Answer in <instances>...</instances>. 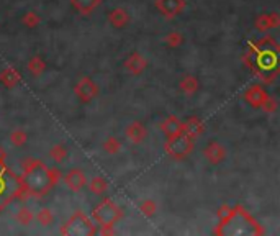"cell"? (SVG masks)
<instances>
[{"label":"cell","mask_w":280,"mask_h":236,"mask_svg":"<svg viewBox=\"0 0 280 236\" xmlns=\"http://www.w3.org/2000/svg\"><path fill=\"white\" fill-rule=\"evenodd\" d=\"M251 48H252V53L246 56L251 58V69L257 72V76L262 77L264 82H270V79L280 71V46L272 38L267 36Z\"/></svg>","instance_id":"1"},{"label":"cell","mask_w":280,"mask_h":236,"mask_svg":"<svg viewBox=\"0 0 280 236\" xmlns=\"http://www.w3.org/2000/svg\"><path fill=\"white\" fill-rule=\"evenodd\" d=\"M23 182L28 195H44L59 179L57 169H49L33 157L23 161Z\"/></svg>","instance_id":"2"},{"label":"cell","mask_w":280,"mask_h":236,"mask_svg":"<svg viewBox=\"0 0 280 236\" xmlns=\"http://www.w3.org/2000/svg\"><path fill=\"white\" fill-rule=\"evenodd\" d=\"M218 235H260L262 230L259 228V223L246 211L243 206H236L231 210V213L221 220V223L216 230Z\"/></svg>","instance_id":"3"},{"label":"cell","mask_w":280,"mask_h":236,"mask_svg":"<svg viewBox=\"0 0 280 236\" xmlns=\"http://www.w3.org/2000/svg\"><path fill=\"white\" fill-rule=\"evenodd\" d=\"M27 187H25L23 179H20L17 174L5 166L3 159H0V210L8 204L10 200L18 197H27Z\"/></svg>","instance_id":"4"},{"label":"cell","mask_w":280,"mask_h":236,"mask_svg":"<svg viewBox=\"0 0 280 236\" xmlns=\"http://www.w3.org/2000/svg\"><path fill=\"white\" fill-rule=\"evenodd\" d=\"M121 216H123L121 208L110 199L102 200L100 204L95 206V210H93V218H95L97 223L102 225L103 228L113 226Z\"/></svg>","instance_id":"5"},{"label":"cell","mask_w":280,"mask_h":236,"mask_svg":"<svg viewBox=\"0 0 280 236\" xmlns=\"http://www.w3.org/2000/svg\"><path fill=\"white\" fill-rule=\"evenodd\" d=\"M194 151V138H190L187 133H179V135L167 138L166 141V152L174 159H184Z\"/></svg>","instance_id":"6"},{"label":"cell","mask_w":280,"mask_h":236,"mask_svg":"<svg viewBox=\"0 0 280 236\" xmlns=\"http://www.w3.org/2000/svg\"><path fill=\"white\" fill-rule=\"evenodd\" d=\"M61 233H64V235H93L95 233V228H93L90 218H87V216L79 210L69 218L66 226L61 230Z\"/></svg>","instance_id":"7"},{"label":"cell","mask_w":280,"mask_h":236,"mask_svg":"<svg viewBox=\"0 0 280 236\" xmlns=\"http://www.w3.org/2000/svg\"><path fill=\"white\" fill-rule=\"evenodd\" d=\"M97 93H98V87L93 84L92 79L84 77L77 82L76 95L81 98L82 102H90L93 97H97Z\"/></svg>","instance_id":"8"},{"label":"cell","mask_w":280,"mask_h":236,"mask_svg":"<svg viewBox=\"0 0 280 236\" xmlns=\"http://www.w3.org/2000/svg\"><path fill=\"white\" fill-rule=\"evenodd\" d=\"M185 7V0H156V8L166 18H172L179 15Z\"/></svg>","instance_id":"9"},{"label":"cell","mask_w":280,"mask_h":236,"mask_svg":"<svg viewBox=\"0 0 280 236\" xmlns=\"http://www.w3.org/2000/svg\"><path fill=\"white\" fill-rule=\"evenodd\" d=\"M64 182H66L69 190L79 192L87 184V179H85V174H84L81 169H71L66 176H64Z\"/></svg>","instance_id":"10"},{"label":"cell","mask_w":280,"mask_h":236,"mask_svg":"<svg viewBox=\"0 0 280 236\" xmlns=\"http://www.w3.org/2000/svg\"><path fill=\"white\" fill-rule=\"evenodd\" d=\"M269 95L265 93V90L260 86H251L248 90L244 92V100L252 107H262V103L265 102V98Z\"/></svg>","instance_id":"11"},{"label":"cell","mask_w":280,"mask_h":236,"mask_svg":"<svg viewBox=\"0 0 280 236\" xmlns=\"http://www.w3.org/2000/svg\"><path fill=\"white\" fill-rule=\"evenodd\" d=\"M161 130L164 131V135L167 138H172V136H175V135H179V133L184 131V123H182L177 117H169L161 125Z\"/></svg>","instance_id":"12"},{"label":"cell","mask_w":280,"mask_h":236,"mask_svg":"<svg viewBox=\"0 0 280 236\" xmlns=\"http://www.w3.org/2000/svg\"><path fill=\"white\" fill-rule=\"evenodd\" d=\"M224 149L223 146L218 145V143H210L208 146L205 148V156L211 164H220L221 161L224 159Z\"/></svg>","instance_id":"13"},{"label":"cell","mask_w":280,"mask_h":236,"mask_svg":"<svg viewBox=\"0 0 280 236\" xmlns=\"http://www.w3.org/2000/svg\"><path fill=\"white\" fill-rule=\"evenodd\" d=\"M125 66L131 74H141L146 67V59L142 58L140 53H133L131 56L126 59Z\"/></svg>","instance_id":"14"},{"label":"cell","mask_w":280,"mask_h":236,"mask_svg":"<svg viewBox=\"0 0 280 236\" xmlns=\"http://www.w3.org/2000/svg\"><path fill=\"white\" fill-rule=\"evenodd\" d=\"M108 22H110L115 28H123L130 22V15L125 8H115L108 13Z\"/></svg>","instance_id":"15"},{"label":"cell","mask_w":280,"mask_h":236,"mask_svg":"<svg viewBox=\"0 0 280 236\" xmlns=\"http://www.w3.org/2000/svg\"><path fill=\"white\" fill-rule=\"evenodd\" d=\"M203 131V123H201L200 118L196 117H190L189 120L184 123V133H187L190 138H195L200 135V133Z\"/></svg>","instance_id":"16"},{"label":"cell","mask_w":280,"mask_h":236,"mask_svg":"<svg viewBox=\"0 0 280 236\" xmlns=\"http://www.w3.org/2000/svg\"><path fill=\"white\" fill-rule=\"evenodd\" d=\"M126 136L130 138L133 143H141L146 136V130L140 121H133L130 126L126 128Z\"/></svg>","instance_id":"17"},{"label":"cell","mask_w":280,"mask_h":236,"mask_svg":"<svg viewBox=\"0 0 280 236\" xmlns=\"http://www.w3.org/2000/svg\"><path fill=\"white\" fill-rule=\"evenodd\" d=\"M71 2H72V7L76 8L79 13L88 15L98 7L100 0H71Z\"/></svg>","instance_id":"18"},{"label":"cell","mask_w":280,"mask_h":236,"mask_svg":"<svg viewBox=\"0 0 280 236\" xmlns=\"http://www.w3.org/2000/svg\"><path fill=\"white\" fill-rule=\"evenodd\" d=\"M277 25H280V17L277 13H269V15H260L257 18V28L260 31L267 28H275Z\"/></svg>","instance_id":"19"},{"label":"cell","mask_w":280,"mask_h":236,"mask_svg":"<svg viewBox=\"0 0 280 236\" xmlns=\"http://www.w3.org/2000/svg\"><path fill=\"white\" fill-rule=\"evenodd\" d=\"M0 82H2L3 86H7V87L17 86V84L20 82V72L17 71V69H13V67L5 69V71L0 74Z\"/></svg>","instance_id":"20"},{"label":"cell","mask_w":280,"mask_h":236,"mask_svg":"<svg viewBox=\"0 0 280 236\" xmlns=\"http://www.w3.org/2000/svg\"><path fill=\"white\" fill-rule=\"evenodd\" d=\"M88 189H90V192H93V194L102 195L103 192L108 189V184L103 177H93L90 180V184H88Z\"/></svg>","instance_id":"21"},{"label":"cell","mask_w":280,"mask_h":236,"mask_svg":"<svg viewBox=\"0 0 280 236\" xmlns=\"http://www.w3.org/2000/svg\"><path fill=\"white\" fill-rule=\"evenodd\" d=\"M44 67H46V64H44V61L39 56H34L31 61L28 62V71L33 74V76H39L43 71H44Z\"/></svg>","instance_id":"22"},{"label":"cell","mask_w":280,"mask_h":236,"mask_svg":"<svg viewBox=\"0 0 280 236\" xmlns=\"http://www.w3.org/2000/svg\"><path fill=\"white\" fill-rule=\"evenodd\" d=\"M180 88L187 93V95H192V93L198 88V82H196V79L192 76L184 77V81L180 82Z\"/></svg>","instance_id":"23"},{"label":"cell","mask_w":280,"mask_h":236,"mask_svg":"<svg viewBox=\"0 0 280 236\" xmlns=\"http://www.w3.org/2000/svg\"><path fill=\"white\" fill-rule=\"evenodd\" d=\"M36 220L41 223L43 226H49L53 223V220H54V216L51 213V210L49 208H41L38 211V215H36Z\"/></svg>","instance_id":"24"},{"label":"cell","mask_w":280,"mask_h":236,"mask_svg":"<svg viewBox=\"0 0 280 236\" xmlns=\"http://www.w3.org/2000/svg\"><path fill=\"white\" fill-rule=\"evenodd\" d=\"M17 220H18L22 225H29V223H31V220H33V211L29 210L28 206H23V208L18 210Z\"/></svg>","instance_id":"25"},{"label":"cell","mask_w":280,"mask_h":236,"mask_svg":"<svg viewBox=\"0 0 280 236\" xmlns=\"http://www.w3.org/2000/svg\"><path fill=\"white\" fill-rule=\"evenodd\" d=\"M66 154H67L66 148L61 146V145H56L54 148H51V151H49V156H51L56 162L64 161V157H66Z\"/></svg>","instance_id":"26"},{"label":"cell","mask_w":280,"mask_h":236,"mask_svg":"<svg viewBox=\"0 0 280 236\" xmlns=\"http://www.w3.org/2000/svg\"><path fill=\"white\" fill-rule=\"evenodd\" d=\"M10 141H12L17 148H20L22 145H25V141H27V133L22 130H15L12 135H10Z\"/></svg>","instance_id":"27"},{"label":"cell","mask_w":280,"mask_h":236,"mask_svg":"<svg viewBox=\"0 0 280 236\" xmlns=\"http://www.w3.org/2000/svg\"><path fill=\"white\" fill-rule=\"evenodd\" d=\"M103 149L113 154V152L120 151V141H118L116 138H108V140L103 143Z\"/></svg>","instance_id":"28"},{"label":"cell","mask_w":280,"mask_h":236,"mask_svg":"<svg viewBox=\"0 0 280 236\" xmlns=\"http://www.w3.org/2000/svg\"><path fill=\"white\" fill-rule=\"evenodd\" d=\"M141 211L144 213L146 216H151V215H154V211H156V204L152 200H146V202H142L141 204Z\"/></svg>","instance_id":"29"},{"label":"cell","mask_w":280,"mask_h":236,"mask_svg":"<svg viewBox=\"0 0 280 236\" xmlns=\"http://www.w3.org/2000/svg\"><path fill=\"white\" fill-rule=\"evenodd\" d=\"M166 41H167V44H169L170 48H175V46H179L182 41H184V38H182L180 33H170L169 36L166 38Z\"/></svg>","instance_id":"30"},{"label":"cell","mask_w":280,"mask_h":236,"mask_svg":"<svg viewBox=\"0 0 280 236\" xmlns=\"http://www.w3.org/2000/svg\"><path fill=\"white\" fill-rule=\"evenodd\" d=\"M23 23L28 25V27H34L36 23H39V17H36L34 13H27L23 18Z\"/></svg>","instance_id":"31"},{"label":"cell","mask_w":280,"mask_h":236,"mask_svg":"<svg viewBox=\"0 0 280 236\" xmlns=\"http://www.w3.org/2000/svg\"><path fill=\"white\" fill-rule=\"evenodd\" d=\"M275 107H277V103H275V100H272L270 97L265 98V102L262 103V108H264L265 112H274Z\"/></svg>","instance_id":"32"}]
</instances>
